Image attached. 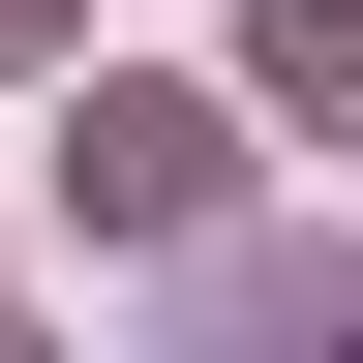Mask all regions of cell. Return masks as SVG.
Here are the masks:
<instances>
[{"label":"cell","instance_id":"cell-1","mask_svg":"<svg viewBox=\"0 0 363 363\" xmlns=\"http://www.w3.org/2000/svg\"><path fill=\"white\" fill-rule=\"evenodd\" d=\"M61 212L91 242H212V212H242V121H212V91H91L61 121Z\"/></svg>","mask_w":363,"mask_h":363},{"label":"cell","instance_id":"cell-2","mask_svg":"<svg viewBox=\"0 0 363 363\" xmlns=\"http://www.w3.org/2000/svg\"><path fill=\"white\" fill-rule=\"evenodd\" d=\"M242 91H272V121H333V152H363V0H242Z\"/></svg>","mask_w":363,"mask_h":363},{"label":"cell","instance_id":"cell-3","mask_svg":"<svg viewBox=\"0 0 363 363\" xmlns=\"http://www.w3.org/2000/svg\"><path fill=\"white\" fill-rule=\"evenodd\" d=\"M212 363H363V272H242V303H212Z\"/></svg>","mask_w":363,"mask_h":363},{"label":"cell","instance_id":"cell-4","mask_svg":"<svg viewBox=\"0 0 363 363\" xmlns=\"http://www.w3.org/2000/svg\"><path fill=\"white\" fill-rule=\"evenodd\" d=\"M30 30H61V0H0V61H30Z\"/></svg>","mask_w":363,"mask_h":363}]
</instances>
